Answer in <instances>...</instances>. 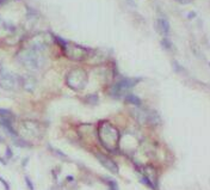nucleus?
Wrapping results in <instances>:
<instances>
[{"label":"nucleus","instance_id":"nucleus-1","mask_svg":"<svg viewBox=\"0 0 210 190\" xmlns=\"http://www.w3.org/2000/svg\"><path fill=\"white\" fill-rule=\"evenodd\" d=\"M99 139L109 149H115L118 145V132L109 123H103L99 128Z\"/></svg>","mask_w":210,"mask_h":190},{"label":"nucleus","instance_id":"nucleus-2","mask_svg":"<svg viewBox=\"0 0 210 190\" xmlns=\"http://www.w3.org/2000/svg\"><path fill=\"white\" fill-rule=\"evenodd\" d=\"M19 56L23 65L31 69H37L38 67H41V62L43 61L41 52H38V47L24 50Z\"/></svg>","mask_w":210,"mask_h":190},{"label":"nucleus","instance_id":"nucleus-3","mask_svg":"<svg viewBox=\"0 0 210 190\" xmlns=\"http://www.w3.org/2000/svg\"><path fill=\"white\" fill-rule=\"evenodd\" d=\"M87 75L81 69H73L67 75V84L74 90H80L86 85Z\"/></svg>","mask_w":210,"mask_h":190},{"label":"nucleus","instance_id":"nucleus-4","mask_svg":"<svg viewBox=\"0 0 210 190\" xmlns=\"http://www.w3.org/2000/svg\"><path fill=\"white\" fill-rule=\"evenodd\" d=\"M63 49L64 53L68 58L73 59V60H83L86 56V50L84 48L72 43H64L63 44Z\"/></svg>","mask_w":210,"mask_h":190},{"label":"nucleus","instance_id":"nucleus-5","mask_svg":"<svg viewBox=\"0 0 210 190\" xmlns=\"http://www.w3.org/2000/svg\"><path fill=\"white\" fill-rule=\"evenodd\" d=\"M0 86H3L6 90H13L19 86V80L13 73L3 72L0 73Z\"/></svg>","mask_w":210,"mask_h":190},{"label":"nucleus","instance_id":"nucleus-6","mask_svg":"<svg viewBox=\"0 0 210 190\" xmlns=\"http://www.w3.org/2000/svg\"><path fill=\"white\" fill-rule=\"evenodd\" d=\"M133 85H134V81L129 80V79H124V80L119 81L118 84H116V85H115L114 91H115V93L117 94V96H119V94L125 93V91L130 90V88H131Z\"/></svg>","mask_w":210,"mask_h":190},{"label":"nucleus","instance_id":"nucleus-7","mask_svg":"<svg viewBox=\"0 0 210 190\" xmlns=\"http://www.w3.org/2000/svg\"><path fill=\"white\" fill-rule=\"evenodd\" d=\"M97 157L99 158V160H100V162L104 164V166H105V168H108L110 171L115 172V173L117 172V166H116V164H115L114 162H112L111 159H109L108 157H105V155H103V154H98Z\"/></svg>","mask_w":210,"mask_h":190},{"label":"nucleus","instance_id":"nucleus-8","mask_svg":"<svg viewBox=\"0 0 210 190\" xmlns=\"http://www.w3.org/2000/svg\"><path fill=\"white\" fill-rule=\"evenodd\" d=\"M159 28L161 30V33L167 35L168 34V30H169V26H168V23L165 20V19H160L159 20Z\"/></svg>","mask_w":210,"mask_h":190},{"label":"nucleus","instance_id":"nucleus-9","mask_svg":"<svg viewBox=\"0 0 210 190\" xmlns=\"http://www.w3.org/2000/svg\"><path fill=\"white\" fill-rule=\"evenodd\" d=\"M1 1H5V0H0V3H1Z\"/></svg>","mask_w":210,"mask_h":190}]
</instances>
